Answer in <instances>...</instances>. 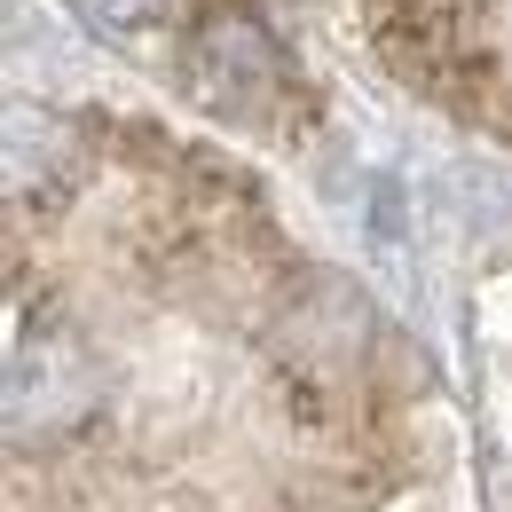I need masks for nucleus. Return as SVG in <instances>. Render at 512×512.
<instances>
[{
  "label": "nucleus",
  "mask_w": 512,
  "mask_h": 512,
  "mask_svg": "<svg viewBox=\"0 0 512 512\" xmlns=\"http://www.w3.org/2000/svg\"><path fill=\"white\" fill-rule=\"evenodd\" d=\"M79 16L103 24V32H142V24L158 16V0H79Z\"/></svg>",
  "instance_id": "obj_3"
},
{
  "label": "nucleus",
  "mask_w": 512,
  "mask_h": 512,
  "mask_svg": "<svg viewBox=\"0 0 512 512\" xmlns=\"http://www.w3.org/2000/svg\"><path fill=\"white\" fill-rule=\"evenodd\" d=\"M182 79L205 111L245 119V127H292V95L300 79L284 64L276 32L260 24L245 0H205L182 40Z\"/></svg>",
  "instance_id": "obj_1"
},
{
  "label": "nucleus",
  "mask_w": 512,
  "mask_h": 512,
  "mask_svg": "<svg viewBox=\"0 0 512 512\" xmlns=\"http://www.w3.org/2000/svg\"><path fill=\"white\" fill-rule=\"evenodd\" d=\"M371 48L379 64L434 95V103H473L489 95V8L481 0H379L371 8Z\"/></svg>",
  "instance_id": "obj_2"
}]
</instances>
